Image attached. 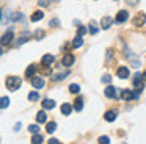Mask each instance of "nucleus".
Returning a JSON list of instances; mask_svg holds the SVG:
<instances>
[{"label":"nucleus","mask_w":146,"mask_h":144,"mask_svg":"<svg viewBox=\"0 0 146 144\" xmlns=\"http://www.w3.org/2000/svg\"><path fill=\"white\" fill-rule=\"evenodd\" d=\"M5 85H7V89L8 91H17L21 88V85H22V78L21 77H16V75H13V77H8L7 81H5Z\"/></svg>","instance_id":"1"},{"label":"nucleus","mask_w":146,"mask_h":144,"mask_svg":"<svg viewBox=\"0 0 146 144\" xmlns=\"http://www.w3.org/2000/svg\"><path fill=\"white\" fill-rule=\"evenodd\" d=\"M13 39H14V34H13V31L11 30H8L7 33L3 34V36L0 38V46H11V42H13Z\"/></svg>","instance_id":"2"},{"label":"nucleus","mask_w":146,"mask_h":144,"mask_svg":"<svg viewBox=\"0 0 146 144\" xmlns=\"http://www.w3.org/2000/svg\"><path fill=\"white\" fill-rule=\"evenodd\" d=\"M74 61H76V58H74L72 53H66V55L61 58V64H63L64 67H71V66L74 64Z\"/></svg>","instance_id":"3"},{"label":"nucleus","mask_w":146,"mask_h":144,"mask_svg":"<svg viewBox=\"0 0 146 144\" xmlns=\"http://www.w3.org/2000/svg\"><path fill=\"white\" fill-rule=\"evenodd\" d=\"M121 99H124V100L138 99V92H132L130 89H123V92H121Z\"/></svg>","instance_id":"4"},{"label":"nucleus","mask_w":146,"mask_h":144,"mask_svg":"<svg viewBox=\"0 0 146 144\" xmlns=\"http://www.w3.org/2000/svg\"><path fill=\"white\" fill-rule=\"evenodd\" d=\"M127 19H129V13H127L126 9H121V11L116 14V17H115V22H116V24H123V22H126Z\"/></svg>","instance_id":"5"},{"label":"nucleus","mask_w":146,"mask_h":144,"mask_svg":"<svg viewBox=\"0 0 146 144\" xmlns=\"http://www.w3.org/2000/svg\"><path fill=\"white\" fill-rule=\"evenodd\" d=\"M133 25L135 27H141V25H145V22H146V14L145 13H140V14H137L135 17H133Z\"/></svg>","instance_id":"6"},{"label":"nucleus","mask_w":146,"mask_h":144,"mask_svg":"<svg viewBox=\"0 0 146 144\" xmlns=\"http://www.w3.org/2000/svg\"><path fill=\"white\" fill-rule=\"evenodd\" d=\"M54 61H55V56H54V55H50V53H47V55H44V56L41 58V64H42V66H46V67L52 66V64H54Z\"/></svg>","instance_id":"7"},{"label":"nucleus","mask_w":146,"mask_h":144,"mask_svg":"<svg viewBox=\"0 0 146 144\" xmlns=\"http://www.w3.org/2000/svg\"><path fill=\"white\" fill-rule=\"evenodd\" d=\"M111 24H113V19H111L110 16H104V17L101 19V27L104 28V30H108V28L111 27Z\"/></svg>","instance_id":"8"},{"label":"nucleus","mask_w":146,"mask_h":144,"mask_svg":"<svg viewBox=\"0 0 146 144\" xmlns=\"http://www.w3.org/2000/svg\"><path fill=\"white\" fill-rule=\"evenodd\" d=\"M32 86L35 88V89H41V88L44 86V80H42L41 77H32Z\"/></svg>","instance_id":"9"},{"label":"nucleus","mask_w":146,"mask_h":144,"mask_svg":"<svg viewBox=\"0 0 146 144\" xmlns=\"http://www.w3.org/2000/svg\"><path fill=\"white\" fill-rule=\"evenodd\" d=\"M104 92H105V96L110 97V99H116L118 97V92H116V88L115 86H107Z\"/></svg>","instance_id":"10"},{"label":"nucleus","mask_w":146,"mask_h":144,"mask_svg":"<svg viewBox=\"0 0 146 144\" xmlns=\"http://www.w3.org/2000/svg\"><path fill=\"white\" fill-rule=\"evenodd\" d=\"M116 77H119V78H127V77H129V69H127L126 66H121V67H118Z\"/></svg>","instance_id":"11"},{"label":"nucleus","mask_w":146,"mask_h":144,"mask_svg":"<svg viewBox=\"0 0 146 144\" xmlns=\"http://www.w3.org/2000/svg\"><path fill=\"white\" fill-rule=\"evenodd\" d=\"M116 116H118V111H115V110H108V111L104 114V118H105V121L113 122L115 119H116Z\"/></svg>","instance_id":"12"},{"label":"nucleus","mask_w":146,"mask_h":144,"mask_svg":"<svg viewBox=\"0 0 146 144\" xmlns=\"http://www.w3.org/2000/svg\"><path fill=\"white\" fill-rule=\"evenodd\" d=\"M41 105H42V108L44 110H52V108H55V100H52V99H44L41 102Z\"/></svg>","instance_id":"13"},{"label":"nucleus","mask_w":146,"mask_h":144,"mask_svg":"<svg viewBox=\"0 0 146 144\" xmlns=\"http://www.w3.org/2000/svg\"><path fill=\"white\" fill-rule=\"evenodd\" d=\"M46 121H47V114H46L44 111H38V114H36V122H38V124H44Z\"/></svg>","instance_id":"14"},{"label":"nucleus","mask_w":146,"mask_h":144,"mask_svg":"<svg viewBox=\"0 0 146 144\" xmlns=\"http://www.w3.org/2000/svg\"><path fill=\"white\" fill-rule=\"evenodd\" d=\"M42 17H44V13H42V11H35L32 14V17H30V20H32V22H38V20H41Z\"/></svg>","instance_id":"15"},{"label":"nucleus","mask_w":146,"mask_h":144,"mask_svg":"<svg viewBox=\"0 0 146 144\" xmlns=\"http://www.w3.org/2000/svg\"><path fill=\"white\" fill-rule=\"evenodd\" d=\"M82 44H83L82 36H80V34H77V36L74 38V41H72V47H74V49H79V47H82Z\"/></svg>","instance_id":"16"},{"label":"nucleus","mask_w":146,"mask_h":144,"mask_svg":"<svg viewBox=\"0 0 146 144\" xmlns=\"http://www.w3.org/2000/svg\"><path fill=\"white\" fill-rule=\"evenodd\" d=\"M72 108H74V106H71L69 103H63V105H61V113H63L64 116H68V114H71Z\"/></svg>","instance_id":"17"},{"label":"nucleus","mask_w":146,"mask_h":144,"mask_svg":"<svg viewBox=\"0 0 146 144\" xmlns=\"http://www.w3.org/2000/svg\"><path fill=\"white\" fill-rule=\"evenodd\" d=\"M35 72H36V66L35 64H30L25 71V77H35Z\"/></svg>","instance_id":"18"},{"label":"nucleus","mask_w":146,"mask_h":144,"mask_svg":"<svg viewBox=\"0 0 146 144\" xmlns=\"http://www.w3.org/2000/svg\"><path fill=\"white\" fill-rule=\"evenodd\" d=\"M8 105H10V97H7V96L0 97V108H2V110L8 108Z\"/></svg>","instance_id":"19"},{"label":"nucleus","mask_w":146,"mask_h":144,"mask_svg":"<svg viewBox=\"0 0 146 144\" xmlns=\"http://www.w3.org/2000/svg\"><path fill=\"white\" fill-rule=\"evenodd\" d=\"M74 110H76V111H82L83 110V100L80 99H76V102H74Z\"/></svg>","instance_id":"20"},{"label":"nucleus","mask_w":146,"mask_h":144,"mask_svg":"<svg viewBox=\"0 0 146 144\" xmlns=\"http://www.w3.org/2000/svg\"><path fill=\"white\" fill-rule=\"evenodd\" d=\"M22 19H24V14H22V13H14V14H11L10 20H11V22H19V20H22Z\"/></svg>","instance_id":"21"},{"label":"nucleus","mask_w":146,"mask_h":144,"mask_svg":"<svg viewBox=\"0 0 146 144\" xmlns=\"http://www.w3.org/2000/svg\"><path fill=\"white\" fill-rule=\"evenodd\" d=\"M46 130H47V133H49V135L54 133V131L57 130V122H49L47 127H46Z\"/></svg>","instance_id":"22"},{"label":"nucleus","mask_w":146,"mask_h":144,"mask_svg":"<svg viewBox=\"0 0 146 144\" xmlns=\"http://www.w3.org/2000/svg\"><path fill=\"white\" fill-rule=\"evenodd\" d=\"M38 99H39L38 91H33V92L29 94V100H30V102H35V100H38Z\"/></svg>","instance_id":"23"},{"label":"nucleus","mask_w":146,"mask_h":144,"mask_svg":"<svg viewBox=\"0 0 146 144\" xmlns=\"http://www.w3.org/2000/svg\"><path fill=\"white\" fill-rule=\"evenodd\" d=\"M27 39H29V33H22V34H21V38L17 39L16 44H17V46H21V44H24Z\"/></svg>","instance_id":"24"},{"label":"nucleus","mask_w":146,"mask_h":144,"mask_svg":"<svg viewBox=\"0 0 146 144\" xmlns=\"http://www.w3.org/2000/svg\"><path fill=\"white\" fill-rule=\"evenodd\" d=\"M32 143L33 144H39V143H42V136L39 133H35V136L32 138Z\"/></svg>","instance_id":"25"},{"label":"nucleus","mask_w":146,"mask_h":144,"mask_svg":"<svg viewBox=\"0 0 146 144\" xmlns=\"http://www.w3.org/2000/svg\"><path fill=\"white\" fill-rule=\"evenodd\" d=\"M69 91L72 94H77L80 91V86H79V85H76V83H72V85H69Z\"/></svg>","instance_id":"26"},{"label":"nucleus","mask_w":146,"mask_h":144,"mask_svg":"<svg viewBox=\"0 0 146 144\" xmlns=\"http://www.w3.org/2000/svg\"><path fill=\"white\" fill-rule=\"evenodd\" d=\"M29 130L32 131L33 135H35V133H39V127H38L36 124H32V125H29Z\"/></svg>","instance_id":"27"},{"label":"nucleus","mask_w":146,"mask_h":144,"mask_svg":"<svg viewBox=\"0 0 146 144\" xmlns=\"http://www.w3.org/2000/svg\"><path fill=\"white\" fill-rule=\"evenodd\" d=\"M60 25V20L58 19H52L50 22H49V27H58Z\"/></svg>","instance_id":"28"},{"label":"nucleus","mask_w":146,"mask_h":144,"mask_svg":"<svg viewBox=\"0 0 146 144\" xmlns=\"http://www.w3.org/2000/svg\"><path fill=\"white\" fill-rule=\"evenodd\" d=\"M38 5L42 6V8H44V6H49V5H50V0H39Z\"/></svg>","instance_id":"29"},{"label":"nucleus","mask_w":146,"mask_h":144,"mask_svg":"<svg viewBox=\"0 0 146 144\" xmlns=\"http://www.w3.org/2000/svg\"><path fill=\"white\" fill-rule=\"evenodd\" d=\"M86 31H88V30H86L85 27H82V25H80V27H79V30H77V34H80V36H83V34H85Z\"/></svg>","instance_id":"30"},{"label":"nucleus","mask_w":146,"mask_h":144,"mask_svg":"<svg viewBox=\"0 0 146 144\" xmlns=\"http://www.w3.org/2000/svg\"><path fill=\"white\" fill-rule=\"evenodd\" d=\"M99 143H102V144H108V143H110V139H108V136H101V138H99Z\"/></svg>","instance_id":"31"},{"label":"nucleus","mask_w":146,"mask_h":144,"mask_svg":"<svg viewBox=\"0 0 146 144\" xmlns=\"http://www.w3.org/2000/svg\"><path fill=\"white\" fill-rule=\"evenodd\" d=\"M110 81H111L110 75H104V77H102V83H110Z\"/></svg>","instance_id":"32"},{"label":"nucleus","mask_w":146,"mask_h":144,"mask_svg":"<svg viewBox=\"0 0 146 144\" xmlns=\"http://www.w3.org/2000/svg\"><path fill=\"white\" fill-rule=\"evenodd\" d=\"M90 33H91V34H96V33H98V28H96L93 24L90 25Z\"/></svg>","instance_id":"33"},{"label":"nucleus","mask_w":146,"mask_h":144,"mask_svg":"<svg viewBox=\"0 0 146 144\" xmlns=\"http://www.w3.org/2000/svg\"><path fill=\"white\" fill-rule=\"evenodd\" d=\"M35 36H36V38H42V36H44V31H42V30H39V31L36 30V31H35Z\"/></svg>","instance_id":"34"},{"label":"nucleus","mask_w":146,"mask_h":144,"mask_svg":"<svg viewBox=\"0 0 146 144\" xmlns=\"http://www.w3.org/2000/svg\"><path fill=\"white\" fill-rule=\"evenodd\" d=\"M50 143H52V144H58L60 141H58L57 138H50V139H49V144H50Z\"/></svg>","instance_id":"35"},{"label":"nucleus","mask_w":146,"mask_h":144,"mask_svg":"<svg viewBox=\"0 0 146 144\" xmlns=\"http://www.w3.org/2000/svg\"><path fill=\"white\" fill-rule=\"evenodd\" d=\"M21 127H22V125H21V122H17V124L14 125V131H19V130H21Z\"/></svg>","instance_id":"36"},{"label":"nucleus","mask_w":146,"mask_h":144,"mask_svg":"<svg viewBox=\"0 0 146 144\" xmlns=\"http://www.w3.org/2000/svg\"><path fill=\"white\" fill-rule=\"evenodd\" d=\"M2 17H3V9L0 8V20H2Z\"/></svg>","instance_id":"37"},{"label":"nucleus","mask_w":146,"mask_h":144,"mask_svg":"<svg viewBox=\"0 0 146 144\" xmlns=\"http://www.w3.org/2000/svg\"><path fill=\"white\" fill-rule=\"evenodd\" d=\"M143 78H145V80H146V71L143 72Z\"/></svg>","instance_id":"38"},{"label":"nucleus","mask_w":146,"mask_h":144,"mask_svg":"<svg viewBox=\"0 0 146 144\" xmlns=\"http://www.w3.org/2000/svg\"><path fill=\"white\" fill-rule=\"evenodd\" d=\"M2 53H3V50H2V49H0V55H2Z\"/></svg>","instance_id":"39"}]
</instances>
